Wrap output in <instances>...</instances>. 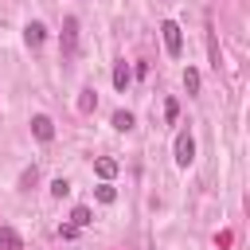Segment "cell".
I'll return each instance as SVG.
<instances>
[{
  "label": "cell",
  "instance_id": "1",
  "mask_svg": "<svg viewBox=\"0 0 250 250\" xmlns=\"http://www.w3.org/2000/svg\"><path fill=\"white\" fill-rule=\"evenodd\" d=\"M191 160H195V137H191L188 129H180V133H176V164L188 168Z\"/></svg>",
  "mask_w": 250,
  "mask_h": 250
},
{
  "label": "cell",
  "instance_id": "2",
  "mask_svg": "<svg viewBox=\"0 0 250 250\" xmlns=\"http://www.w3.org/2000/svg\"><path fill=\"white\" fill-rule=\"evenodd\" d=\"M160 35H164V51L176 59L180 51H184V35H180V23H172V20H164L160 23Z\"/></svg>",
  "mask_w": 250,
  "mask_h": 250
},
{
  "label": "cell",
  "instance_id": "3",
  "mask_svg": "<svg viewBox=\"0 0 250 250\" xmlns=\"http://www.w3.org/2000/svg\"><path fill=\"white\" fill-rule=\"evenodd\" d=\"M31 133H35V141L47 145V141H55V121H51L47 113H35V117H31Z\"/></svg>",
  "mask_w": 250,
  "mask_h": 250
},
{
  "label": "cell",
  "instance_id": "4",
  "mask_svg": "<svg viewBox=\"0 0 250 250\" xmlns=\"http://www.w3.org/2000/svg\"><path fill=\"white\" fill-rule=\"evenodd\" d=\"M62 47H66V55H74V47H78V20L74 16H66V23H62Z\"/></svg>",
  "mask_w": 250,
  "mask_h": 250
},
{
  "label": "cell",
  "instance_id": "5",
  "mask_svg": "<svg viewBox=\"0 0 250 250\" xmlns=\"http://www.w3.org/2000/svg\"><path fill=\"white\" fill-rule=\"evenodd\" d=\"M23 39H27V47H43V39H47V27H43L39 20H31V23L23 27Z\"/></svg>",
  "mask_w": 250,
  "mask_h": 250
},
{
  "label": "cell",
  "instance_id": "6",
  "mask_svg": "<svg viewBox=\"0 0 250 250\" xmlns=\"http://www.w3.org/2000/svg\"><path fill=\"white\" fill-rule=\"evenodd\" d=\"M129 82H133V70H129V62H117V66H113V86L125 94V90H129Z\"/></svg>",
  "mask_w": 250,
  "mask_h": 250
},
{
  "label": "cell",
  "instance_id": "7",
  "mask_svg": "<svg viewBox=\"0 0 250 250\" xmlns=\"http://www.w3.org/2000/svg\"><path fill=\"white\" fill-rule=\"evenodd\" d=\"M0 250H23V238L12 227H0Z\"/></svg>",
  "mask_w": 250,
  "mask_h": 250
},
{
  "label": "cell",
  "instance_id": "8",
  "mask_svg": "<svg viewBox=\"0 0 250 250\" xmlns=\"http://www.w3.org/2000/svg\"><path fill=\"white\" fill-rule=\"evenodd\" d=\"M94 172H98L102 180H113V176H117V160H109V156H98V160H94Z\"/></svg>",
  "mask_w": 250,
  "mask_h": 250
},
{
  "label": "cell",
  "instance_id": "9",
  "mask_svg": "<svg viewBox=\"0 0 250 250\" xmlns=\"http://www.w3.org/2000/svg\"><path fill=\"white\" fill-rule=\"evenodd\" d=\"M70 223H74V227H90V223H94V211H90L86 203H78V207L70 211Z\"/></svg>",
  "mask_w": 250,
  "mask_h": 250
},
{
  "label": "cell",
  "instance_id": "10",
  "mask_svg": "<svg viewBox=\"0 0 250 250\" xmlns=\"http://www.w3.org/2000/svg\"><path fill=\"white\" fill-rule=\"evenodd\" d=\"M133 125H137V121H133V113H129V109H117V113H113V129H121V133H129Z\"/></svg>",
  "mask_w": 250,
  "mask_h": 250
},
{
  "label": "cell",
  "instance_id": "11",
  "mask_svg": "<svg viewBox=\"0 0 250 250\" xmlns=\"http://www.w3.org/2000/svg\"><path fill=\"white\" fill-rule=\"evenodd\" d=\"M94 105H98V94H94V90H90V86H86V90H82V94H78V109H82V113H90V109H94Z\"/></svg>",
  "mask_w": 250,
  "mask_h": 250
},
{
  "label": "cell",
  "instance_id": "12",
  "mask_svg": "<svg viewBox=\"0 0 250 250\" xmlns=\"http://www.w3.org/2000/svg\"><path fill=\"white\" fill-rule=\"evenodd\" d=\"M184 86H188V94H199V70H195V66L184 70Z\"/></svg>",
  "mask_w": 250,
  "mask_h": 250
},
{
  "label": "cell",
  "instance_id": "13",
  "mask_svg": "<svg viewBox=\"0 0 250 250\" xmlns=\"http://www.w3.org/2000/svg\"><path fill=\"white\" fill-rule=\"evenodd\" d=\"M94 195H98V203H113V199H117V191H113L109 184H102V188H94Z\"/></svg>",
  "mask_w": 250,
  "mask_h": 250
},
{
  "label": "cell",
  "instance_id": "14",
  "mask_svg": "<svg viewBox=\"0 0 250 250\" xmlns=\"http://www.w3.org/2000/svg\"><path fill=\"white\" fill-rule=\"evenodd\" d=\"M51 195H55V199H62V195H70V184H66L62 176H59V180L51 184Z\"/></svg>",
  "mask_w": 250,
  "mask_h": 250
},
{
  "label": "cell",
  "instance_id": "15",
  "mask_svg": "<svg viewBox=\"0 0 250 250\" xmlns=\"http://www.w3.org/2000/svg\"><path fill=\"white\" fill-rule=\"evenodd\" d=\"M164 117H168V121H176V117H180V105H176V98H168V105H164Z\"/></svg>",
  "mask_w": 250,
  "mask_h": 250
},
{
  "label": "cell",
  "instance_id": "16",
  "mask_svg": "<svg viewBox=\"0 0 250 250\" xmlns=\"http://www.w3.org/2000/svg\"><path fill=\"white\" fill-rule=\"evenodd\" d=\"M74 234H78V227H74V223H70V227H59V238H74Z\"/></svg>",
  "mask_w": 250,
  "mask_h": 250
}]
</instances>
